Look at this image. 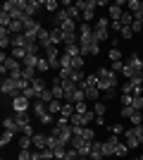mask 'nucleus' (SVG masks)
Instances as JSON below:
<instances>
[{"mask_svg": "<svg viewBox=\"0 0 143 160\" xmlns=\"http://www.w3.org/2000/svg\"><path fill=\"white\" fill-rule=\"evenodd\" d=\"M126 62H129V65L134 67V69H138V72H143V60H141V58H138L136 53L131 55V58H129V60H126Z\"/></svg>", "mask_w": 143, "mask_h": 160, "instance_id": "obj_27", "label": "nucleus"}, {"mask_svg": "<svg viewBox=\"0 0 143 160\" xmlns=\"http://www.w3.org/2000/svg\"><path fill=\"white\" fill-rule=\"evenodd\" d=\"M141 36H143V33H141Z\"/></svg>", "mask_w": 143, "mask_h": 160, "instance_id": "obj_53", "label": "nucleus"}, {"mask_svg": "<svg viewBox=\"0 0 143 160\" xmlns=\"http://www.w3.org/2000/svg\"><path fill=\"white\" fill-rule=\"evenodd\" d=\"M17 160H31V151H19Z\"/></svg>", "mask_w": 143, "mask_h": 160, "instance_id": "obj_48", "label": "nucleus"}, {"mask_svg": "<svg viewBox=\"0 0 143 160\" xmlns=\"http://www.w3.org/2000/svg\"><path fill=\"white\" fill-rule=\"evenodd\" d=\"M74 110H76V115H86V112H91L86 103H76V105H74Z\"/></svg>", "mask_w": 143, "mask_h": 160, "instance_id": "obj_38", "label": "nucleus"}, {"mask_svg": "<svg viewBox=\"0 0 143 160\" xmlns=\"http://www.w3.org/2000/svg\"><path fill=\"white\" fill-rule=\"evenodd\" d=\"M129 120H131V124L136 127V124H143V115H141V112H134V115L129 117Z\"/></svg>", "mask_w": 143, "mask_h": 160, "instance_id": "obj_40", "label": "nucleus"}, {"mask_svg": "<svg viewBox=\"0 0 143 160\" xmlns=\"http://www.w3.org/2000/svg\"><path fill=\"white\" fill-rule=\"evenodd\" d=\"M43 29V24H38V22L34 19V17H26V19H24V36H26V38H31V41H36V36H38V31H41Z\"/></svg>", "mask_w": 143, "mask_h": 160, "instance_id": "obj_7", "label": "nucleus"}, {"mask_svg": "<svg viewBox=\"0 0 143 160\" xmlns=\"http://www.w3.org/2000/svg\"><path fill=\"white\" fill-rule=\"evenodd\" d=\"M110 60L112 62H122V50H119V48H110Z\"/></svg>", "mask_w": 143, "mask_h": 160, "instance_id": "obj_33", "label": "nucleus"}, {"mask_svg": "<svg viewBox=\"0 0 143 160\" xmlns=\"http://www.w3.org/2000/svg\"><path fill=\"white\" fill-rule=\"evenodd\" d=\"M36 43H38L41 48H48V46H50V29L43 27L41 31H38V36H36Z\"/></svg>", "mask_w": 143, "mask_h": 160, "instance_id": "obj_15", "label": "nucleus"}, {"mask_svg": "<svg viewBox=\"0 0 143 160\" xmlns=\"http://www.w3.org/2000/svg\"><path fill=\"white\" fill-rule=\"evenodd\" d=\"M31 108H34V115H36V117H38V120H41L43 115L48 112V105H45V103H43V100H34V105H31Z\"/></svg>", "mask_w": 143, "mask_h": 160, "instance_id": "obj_18", "label": "nucleus"}, {"mask_svg": "<svg viewBox=\"0 0 143 160\" xmlns=\"http://www.w3.org/2000/svg\"><path fill=\"white\" fill-rule=\"evenodd\" d=\"M17 2H19L24 17H34V19H36V14H38V10L43 7L41 0H17Z\"/></svg>", "mask_w": 143, "mask_h": 160, "instance_id": "obj_6", "label": "nucleus"}, {"mask_svg": "<svg viewBox=\"0 0 143 160\" xmlns=\"http://www.w3.org/2000/svg\"><path fill=\"white\" fill-rule=\"evenodd\" d=\"M110 132H112V136H122L126 129H124L122 124H112V127H110Z\"/></svg>", "mask_w": 143, "mask_h": 160, "instance_id": "obj_39", "label": "nucleus"}, {"mask_svg": "<svg viewBox=\"0 0 143 160\" xmlns=\"http://www.w3.org/2000/svg\"><path fill=\"white\" fill-rule=\"evenodd\" d=\"M134 160H141V155H138V158H134Z\"/></svg>", "mask_w": 143, "mask_h": 160, "instance_id": "obj_51", "label": "nucleus"}, {"mask_svg": "<svg viewBox=\"0 0 143 160\" xmlns=\"http://www.w3.org/2000/svg\"><path fill=\"white\" fill-rule=\"evenodd\" d=\"M36 69H38V74H41V77L48 72V69H53V67H50V62H48V58H45V55H41V58H38V65H36Z\"/></svg>", "mask_w": 143, "mask_h": 160, "instance_id": "obj_21", "label": "nucleus"}, {"mask_svg": "<svg viewBox=\"0 0 143 160\" xmlns=\"http://www.w3.org/2000/svg\"><path fill=\"white\" fill-rule=\"evenodd\" d=\"M110 17H100V19L95 22V27H93V31H95V41L98 43H102V41H107L110 38Z\"/></svg>", "mask_w": 143, "mask_h": 160, "instance_id": "obj_4", "label": "nucleus"}, {"mask_svg": "<svg viewBox=\"0 0 143 160\" xmlns=\"http://www.w3.org/2000/svg\"><path fill=\"white\" fill-rule=\"evenodd\" d=\"M95 74H98V88L102 93L110 91V88H117V84H119V74H115L110 67H100Z\"/></svg>", "mask_w": 143, "mask_h": 160, "instance_id": "obj_1", "label": "nucleus"}, {"mask_svg": "<svg viewBox=\"0 0 143 160\" xmlns=\"http://www.w3.org/2000/svg\"><path fill=\"white\" fill-rule=\"evenodd\" d=\"M124 139H126V146L129 148H136L138 143H143V124H136L124 132Z\"/></svg>", "mask_w": 143, "mask_h": 160, "instance_id": "obj_5", "label": "nucleus"}, {"mask_svg": "<svg viewBox=\"0 0 143 160\" xmlns=\"http://www.w3.org/2000/svg\"><path fill=\"white\" fill-rule=\"evenodd\" d=\"M67 14H69V17H72V19H79V14H81V10H79V7H76V5H72V7H67Z\"/></svg>", "mask_w": 143, "mask_h": 160, "instance_id": "obj_37", "label": "nucleus"}, {"mask_svg": "<svg viewBox=\"0 0 143 160\" xmlns=\"http://www.w3.org/2000/svg\"><path fill=\"white\" fill-rule=\"evenodd\" d=\"M0 48L5 50V48H12V33L7 31V29L0 27Z\"/></svg>", "mask_w": 143, "mask_h": 160, "instance_id": "obj_16", "label": "nucleus"}, {"mask_svg": "<svg viewBox=\"0 0 143 160\" xmlns=\"http://www.w3.org/2000/svg\"><path fill=\"white\" fill-rule=\"evenodd\" d=\"M93 112L98 115V117H105V112H107V105H105V103H100V100H95V103H93Z\"/></svg>", "mask_w": 143, "mask_h": 160, "instance_id": "obj_28", "label": "nucleus"}, {"mask_svg": "<svg viewBox=\"0 0 143 160\" xmlns=\"http://www.w3.org/2000/svg\"><path fill=\"white\" fill-rule=\"evenodd\" d=\"M62 103H64V100H53V103H48V112L50 115H60L62 112Z\"/></svg>", "mask_w": 143, "mask_h": 160, "instance_id": "obj_24", "label": "nucleus"}, {"mask_svg": "<svg viewBox=\"0 0 143 160\" xmlns=\"http://www.w3.org/2000/svg\"><path fill=\"white\" fill-rule=\"evenodd\" d=\"M122 105H134V96H129V93H122Z\"/></svg>", "mask_w": 143, "mask_h": 160, "instance_id": "obj_46", "label": "nucleus"}, {"mask_svg": "<svg viewBox=\"0 0 143 160\" xmlns=\"http://www.w3.org/2000/svg\"><path fill=\"white\" fill-rule=\"evenodd\" d=\"M102 141H93V146H91V158L88 160H102Z\"/></svg>", "mask_w": 143, "mask_h": 160, "instance_id": "obj_17", "label": "nucleus"}, {"mask_svg": "<svg viewBox=\"0 0 143 160\" xmlns=\"http://www.w3.org/2000/svg\"><path fill=\"white\" fill-rule=\"evenodd\" d=\"M72 134H74V136H81L83 141H95V132L91 127H72Z\"/></svg>", "mask_w": 143, "mask_h": 160, "instance_id": "obj_11", "label": "nucleus"}, {"mask_svg": "<svg viewBox=\"0 0 143 160\" xmlns=\"http://www.w3.org/2000/svg\"><path fill=\"white\" fill-rule=\"evenodd\" d=\"M50 43L53 46H62V29H50Z\"/></svg>", "mask_w": 143, "mask_h": 160, "instance_id": "obj_23", "label": "nucleus"}, {"mask_svg": "<svg viewBox=\"0 0 143 160\" xmlns=\"http://www.w3.org/2000/svg\"><path fill=\"white\" fill-rule=\"evenodd\" d=\"M119 143H122V141H119V136H110V139H105V141H102V155H105V158L115 155Z\"/></svg>", "mask_w": 143, "mask_h": 160, "instance_id": "obj_9", "label": "nucleus"}, {"mask_svg": "<svg viewBox=\"0 0 143 160\" xmlns=\"http://www.w3.org/2000/svg\"><path fill=\"white\" fill-rule=\"evenodd\" d=\"M2 127H5V132L21 134V127H19V122L14 120V117H5V120H2Z\"/></svg>", "mask_w": 143, "mask_h": 160, "instance_id": "obj_14", "label": "nucleus"}, {"mask_svg": "<svg viewBox=\"0 0 143 160\" xmlns=\"http://www.w3.org/2000/svg\"><path fill=\"white\" fill-rule=\"evenodd\" d=\"M119 22H122V27H131V24H134V14L126 10V12L122 14V19H119Z\"/></svg>", "mask_w": 143, "mask_h": 160, "instance_id": "obj_32", "label": "nucleus"}, {"mask_svg": "<svg viewBox=\"0 0 143 160\" xmlns=\"http://www.w3.org/2000/svg\"><path fill=\"white\" fill-rule=\"evenodd\" d=\"M138 22H141V27H143V17H141V19H138Z\"/></svg>", "mask_w": 143, "mask_h": 160, "instance_id": "obj_50", "label": "nucleus"}, {"mask_svg": "<svg viewBox=\"0 0 143 160\" xmlns=\"http://www.w3.org/2000/svg\"><path fill=\"white\" fill-rule=\"evenodd\" d=\"M43 148H48V134L36 132L34 134V151H43Z\"/></svg>", "mask_w": 143, "mask_h": 160, "instance_id": "obj_13", "label": "nucleus"}, {"mask_svg": "<svg viewBox=\"0 0 143 160\" xmlns=\"http://www.w3.org/2000/svg\"><path fill=\"white\" fill-rule=\"evenodd\" d=\"M83 93H86V100H98V96H100V88H98V74H88L86 77V81L81 84Z\"/></svg>", "mask_w": 143, "mask_h": 160, "instance_id": "obj_3", "label": "nucleus"}, {"mask_svg": "<svg viewBox=\"0 0 143 160\" xmlns=\"http://www.w3.org/2000/svg\"><path fill=\"white\" fill-rule=\"evenodd\" d=\"M50 91H53L55 100H64V88H62V79L60 77H55L53 84H50Z\"/></svg>", "mask_w": 143, "mask_h": 160, "instance_id": "obj_12", "label": "nucleus"}, {"mask_svg": "<svg viewBox=\"0 0 143 160\" xmlns=\"http://www.w3.org/2000/svg\"><path fill=\"white\" fill-rule=\"evenodd\" d=\"M12 117L19 122V127H21V129L26 127V124H31V115H29V112H14Z\"/></svg>", "mask_w": 143, "mask_h": 160, "instance_id": "obj_20", "label": "nucleus"}, {"mask_svg": "<svg viewBox=\"0 0 143 160\" xmlns=\"http://www.w3.org/2000/svg\"><path fill=\"white\" fill-rule=\"evenodd\" d=\"M93 17H95V10H93V7L83 10V24H91V22H93Z\"/></svg>", "mask_w": 143, "mask_h": 160, "instance_id": "obj_34", "label": "nucleus"}, {"mask_svg": "<svg viewBox=\"0 0 143 160\" xmlns=\"http://www.w3.org/2000/svg\"><path fill=\"white\" fill-rule=\"evenodd\" d=\"M102 96H105V100H112V98L117 96V88H110V91H105Z\"/></svg>", "mask_w": 143, "mask_h": 160, "instance_id": "obj_49", "label": "nucleus"}, {"mask_svg": "<svg viewBox=\"0 0 143 160\" xmlns=\"http://www.w3.org/2000/svg\"><path fill=\"white\" fill-rule=\"evenodd\" d=\"M34 105L31 100L26 98V96H17V98H12V110L14 112H29V108Z\"/></svg>", "mask_w": 143, "mask_h": 160, "instance_id": "obj_10", "label": "nucleus"}, {"mask_svg": "<svg viewBox=\"0 0 143 160\" xmlns=\"http://www.w3.org/2000/svg\"><path fill=\"white\" fill-rule=\"evenodd\" d=\"M141 160H143V155H141Z\"/></svg>", "mask_w": 143, "mask_h": 160, "instance_id": "obj_52", "label": "nucleus"}, {"mask_svg": "<svg viewBox=\"0 0 143 160\" xmlns=\"http://www.w3.org/2000/svg\"><path fill=\"white\" fill-rule=\"evenodd\" d=\"M119 36H122V38H126V41H129V38H134L136 33H134V29H131V27H122V31H119Z\"/></svg>", "mask_w": 143, "mask_h": 160, "instance_id": "obj_35", "label": "nucleus"}, {"mask_svg": "<svg viewBox=\"0 0 143 160\" xmlns=\"http://www.w3.org/2000/svg\"><path fill=\"white\" fill-rule=\"evenodd\" d=\"M122 93H129V96H134V84H131V81L122 84Z\"/></svg>", "mask_w": 143, "mask_h": 160, "instance_id": "obj_45", "label": "nucleus"}, {"mask_svg": "<svg viewBox=\"0 0 143 160\" xmlns=\"http://www.w3.org/2000/svg\"><path fill=\"white\" fill-rule=\"evenodd\" d=\"M122 7H126V2H124V0L110 2V7H107V17H110V22H119V19H122V14H124Z\"/></svg>", "mask_w": 143, "mask_h": 160, "instance_id": "obj_8", "label": "nucleus"}, {"mask_svg": "<svg viewBox=\"0 0 143 160\" xmlns=\"http://www.w3.org/2000/svg\"><path fill=\"white\" fill-rule=\"evenodd\" d=\"M31 86H34V91H36V93H38V96H41L43 93V91H45V79H43V77H41V74H38V77H36V79L34 81H31Z\"/></svg>", "mask_w": 143, "mask_h": 160, "instance_id": "obj_19", "label": "nucleus"}, {"mask_svg": "<svg viewBox=\"0 0 143 160\" xmlns=\"http://www.w3.org/2000/svg\"><path fill=\"white\" fill-rule=\"evenodd\" d=\"M21 134H24V136H31V139H34V124H26V127H24V129H21Z\"/></svg>", "mask_w": 143, "mask_h": 160, "instance_id": "obj_47", "label": "nucleus"}, {"mask_svg": "<svg viewBox=\"0 0 143 160\" xmlns=\"http://www.w3.org/2000/svg\"><path fill=\"white\" fill-rule=\"evenodd\" d=\"M126 151H129V146H126V143H119V146H117V158H122V155H126Z\"/></svg>", "mask_w": 143, "mask_h": 160, "instance_id": "obj_42", "label": "nucleus"}, {"mask_svg": "<svg viewBox=\"0 0 143 160\" xmlns=\"http://www.w3.org/2000/svg\"><path fill=\"white\" fill-rule=\"evenodd\" d=\"M43 10H48V12H60V2H57V0H45V2H43Z\"/></svg>", "mask_w": 143, "mask_h": 160, "instance_id": "obj_26", "label": "nucleus"}, {"mask_svg": "<svg viewBox=\"0 0 143 160\" xmlns=\"http://www.w3.org/2000/svg\"><path fill=\"white\" fill-rule=\"evenodd\" d=\"M134 112H138V110H134V105H122V110H119L122 117H131Z\"/></svg>", "mask_w": 143, "mask_h": 160, "instance_id": "obj_36", "label": "nucleus"}, {"mask_svg": "<svg viewBox=\"0 0 143 160\" xmlns=\"http://www.w3.org/2000/svg\"><path fill=\"white\" fill-rule=\"evenodd\" d=\"M19 148H21V151H31V148H34V139L21 134V136H19Z\"/></svg>", "mask_w": 143, "mask_h": 160, "instance_id": "obj_22", "label": "nucleus"}, {"mask_svg": "<svg viewBox=\"0 0 143 160\" xmlns=\"http://www.w3.org/2000/svg\"><path fill=\"white\" fill-rule=\"evenodd\" d=\"M0 91H2V96H12V98L21 96V79L2 77V81H0Z\"/></svg>", "mask_w": 143, "mask_h": 160, "instance_id": "obj_2", "label": "nucleus"}, {"mask_svg": "<svg viewBox=\"0 0 143 160\" xmlns=\"http://www.w3.org/2000/svg\"><path fill=\"white\" fill-rule=\"evenodd\" d=\"M134 110H143V96H134Z\"/></svg>", "mask_w": 143, "mask_h": 160, "instance_id": "obj_41", "label": "nucleus"}, {"mask_svg": "<svg viewBox=\"0 0 143 160\" xmlns=\"http://www.w3.org/2000/svg\"><path fill=\"white\" fill-rule=\"evenodd\" d=\"M110 69H112L115 74H122V69H124V62H112V65H110Z\"/></svg>", "mask_w": 143, "mask_h": 160, "instance_id": "obj_44", "label": "nucleus"}, {"mask_svg": "<svg viewBox=\"0 0 143 160\" xmlns=\"http://www.w3.org/2000/svg\"><path fill=\"white\" fill-rule=\"evenodd\" d=\"M62 53L69 55V58H76V55H81V48H79V43H74V46H64Z\"/></svg>", "mask_w": 143, "mask_h": 160, "instance_id": "obj_25", "label": "nucleus"}, {"mask_svg": "<svg viewBox=\"0 0 143 160\" xmlns=\"http://www.w3.org/2000/svg\"><path fill=\"white\" fill-rule=\"evenodd\" d=\"M38 100H43V103L48 105V103H53V100H55V96H53V91H50V88H45V91L38 96Z\"/></svg>", "mask_w": 143, "mask_h": 160, "instance_id": "obj_30", "label": "nucleus"}, {"mask_svg": "<svg viewBox=\"0 0 143 160\" xmlns=\"http://www.w3.org/2000/svg\"><path fill=\"white\" fill-rule=\"evenodd\" d=\"M41 122H43V127H50V124H53V115H50V112H45V115H43V117H41Z\"/></svg>", "mask_w": 143, "mask_h": 160, "instance_id": "obj_43", "label": "nucleus"}, {"mask_svg": "<svg viewBox=\"0 0 143 160\" xmlns=\"http://www.w3.org/2000/svg\"><path fill=\"white\" fill-rule=\"evenodd\" d=\"M83 65H86L83 55H76V58H72V69H83Z\"/></svg>", "mask_w": 143, "mask_h": 160, "instance_id": "obj_29", "label": "nucleus"}, {"mask_svg": "<svg viewBox=\"0 0 143 160\" xmlns=\"http://www.w3.org/2000/svg\"><path fill=\"white\" fill-rule=\"evenodd\" d=\"M12 139H14V134H12V132H2V136H0V146L5 148L7 143H12Z\"/></svg>", "mask_w": 143, "mask_h": 160, "instance_id": "obj_31", "label": "nucleus"}]
</instances>
